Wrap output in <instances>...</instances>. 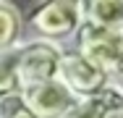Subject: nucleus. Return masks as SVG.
Returning a JSON list of instances; mask_svg holds the SVG:
<instances>
[{
	"instance_id": "5",
	"label": "nucleus",
	"mask_w": 123,
	"mask_h": 118,
	"mask_svg": "<svg viewBox=\"0 0 123 118\" xmlns=\"http://www.w3.org/2000/svg\"><path fill=\"white\" fill-rule=\"evenodd\" d=\"M21 97L37 118H66L79 102L58 79L21 87Z\"/></svg>"
},
{
	"instance_id": "1",
	"label": "nucleus",
	"mask_w": 123,
	"mask_h": 118,
	"mask_svg": "<svg viewBox=\"0 0 123 118\" xmlns=\"http://www.w3.org/2000/svg\"><path fill=\"white\" fill-rule=\"evenodd\" d=\"M74 39H76V52L84 55L92 66H97L99 71H105L110 76V71L115 68V63H118V58L123 52V34L121 32L81 21Z\"/></svg>"
},
{
	"instance_id": "7",
	"label": "nucleus",
	"mask_w": 123,
	"mask_h": 118,
	"mask_svg": "<svg viewBox=\"0 0 123 118\" xmlns=\"http://www.w3.org/2000/svg\"><path fill=\"white\" fill-rule=\"evenodd\" d=\"M81 21L118 29L123 21V0H79Z\"/></svg>"
},
{
	"instance_id": "9",
	"label": "nucleus",
	"mask_w": 123,
	"mask_h": 118,
	"mask_svg": "<svg viewBox=\"0 0 123 118\" xmlns=\"http://www.w3.org/2000/svg\"><path fill=\"white\" fill-rule=\"evenodd\" d=\"M21 92L18 81V45L0 52V97Z\"/></svg>"
},
{
	"instance_id": "12",
	"label": "nucleus",
	"mask_w": 123,
	"mask_h": 118,
	"mask_svg": "<svg viewBox=\"0 0 123 118\" xmlns=\"http://www.w3.org/2000/svg\"><path fill=\"white\" fill-rule=\"evenodd\" d=\"M118 32H121V34H123V21H121V26H118Z\"/></svg>"
},
{
	"instance_id": "6",
	"label": "nucleus",
	"mask_w": 123,
	"mask_h": 118,
	"mask_svg": "<svg viewBox=\"0 0 123 118\" xmlns=\"http://www.w3.org/2000/svg\"><path fill=\"white\" fill-rule=\"evenodd\" d=\"M121 110H123V92L115 89L113 84H107L94 97L79 100L66 118H121Z\"/></svg>"
},
{
	"instance_id": "8",
	"label": "nucleus",
	"mask_w": 123,
	"mask_h": 118,
	"mask_svg": "<svg viewBox=\"0 0 123 118\" xmlns=\"http://www.w3.org/2000/svg\"><path fill=\"white\" fill-rule=\"evenodd\" d=\"M21 29H24V21L18 8L13 3H0V52L18 45Z\"/></svg>"
},
{
	"instance_id": "10",
	"label": "nucleus",
	"mask_w": 123,
	"mask_h": 118,
	"mask_svg": "<svg viewBox=\"0 0 123 118\" xmlns=\"http://www.w3.org/2000/svg\"><path fill=\"white\" fill-rule=\"evenodd\" d=\"M0 118H37V116L31 113V108L24 102L21 92H16V94L0 97Z\"/></svg>"
},
{
	"instance_id": "3",
	"label": "nucleus",
	"mask_w": 123,
	"mask_h": 118,
	"mask_svg": "<svg viewBox=\"0 0 123 118\" xmlns=\"http://www.w3.org/2000/svg\"><path fill=\"white\" fill-rule=\"evenodd\" d=\"M58 81L74 94L76 100H86L102 92L110 84V76L97 66H92L84 55H79L76 50L60 55V66H58Z\"/></svg>"
},
{
	"instance_id": "13",
	"label": "nucleus",
	"mask_w": 123,
	"mask_h": 118,
	"mask_svg": "<svg viewBox=\"0 0 123 118\" xmlns=\"http://www.w3.org/2000/svg\"><path fill=\"white\" fill-rule=\"evenodd\" d=\"M121 118H123V110H121Z\"/></svg>"
},
{
	"instance_id": "2",
	"label": "nucleus",
	"mask_w": 123,
	"mask_h": 118,
	"mask_svg": "<svg viewBox=\"0 0 123 118\" xmlns=\"http://www.w3.org/2000/svg\"><path fill=\"white\" fill-rule=\"evenodd\" d=\"M31 29L39 34V39L45 42H60L74 37L76 29L81 26V11H79V0H52L42 3L34 13H31Z\"/></svg>"
},
{
	"instance_id": "11",
	"label": "nucleus",
	"mask_w": 123,
	"mask_h": 118,
	"mask_svg": "<svg viewBox=\"0 0 123 118\" xmlns=\"http://www.w3.org/2000/svg\"><path fill=\"white\" fill-rule=\"evenodd\" d=\"M110 79L115 81L113 87H115V89H121V92H123V52H121V58H118V63H115V68L110 71Z\"/></svg>"
},
{
	"instance_id": "4",
	"label": "nucleus",
	"mask_w": 123,
	"mask_h": 118,
	"mask_svg": "<svg viewBox=\"0 0 123 118\" xmlns=\"http://www.w3.org/2000/svg\"><path fill=\"white\" fill-rule=\"evenodd\" d=\"M60 55H63V50L52 42H45V39H31V42L18 45V81H21V87L58 79Z\"/></svg>"
}]
</instances>
